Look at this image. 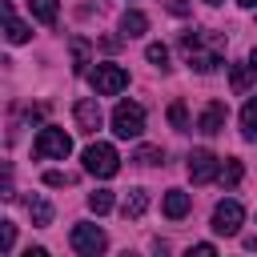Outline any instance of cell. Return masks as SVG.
Instances as JSON below:
<instances>
[{
    "instance_id": "obj_1",
    "label": "cell",
    "mask_w": 257,
    "mask_h": 257,
    "mask_svg": "<svg viewBox=\"0 0 257 257\" xmlns=\"http://www.w3.org/2000/svg\"><path fill=\"white\" fill-rule=\"evenodd\" d=\"M181 52L197 72H213L221 64V56H225V36L205 32V28H197V32L189 28V32H181Z\"/></svg>"
},
{
    "instance_id": "obj_2",
    "label": "cell",
    "mask_w": 257,
    "mask_h": 257,
    "mask_svg": "<svg viewBox=\"0 0 257 257\" xmlns=\"http://www.w3.org/2000/svg\"><path fill=\"white\" fill-rule=\"evenodd\" d=\"M32 153H36V161H64V157L72 153V137H68L64 128H56V124H44V128L36 133Z\"/></svg>"
},
{
    "instance_id": "obj_3",
    "label": "cell",
    "mask_w": 257,
    "mask_h": 257,
    "mask_svg": "<svg viewBox=\"0 0 257 257\" xmlns=\"http://www.w3.org/2000/svg\"><path fill=\"white\" fill-rule=\"evenodd\" d=\"M84 173H92V177H100V181L116 177V173H120V157H116V149L104 145V141L88 145V149H84Z\"/></svg>"
},
{
    "instance_id": "obj_4",
    "label": "cell",
    "mask_w": 257,
    "mask_h": 257,
    "mask_svg": "<svg viewBox=\"0 0 257 257\" xmlns=\"http://www.w3.org/2000/svg\"><path fill=\"white\" fill-rule=\"evenodd\" d=\"M112 133H116L120 141L141 137V133H145V108L133 104V100H120V104L112 108Z\"/></svg>"
},
{
    "instance_id": "obj_5",
    "label": "cell",
    "mask_w": 257,
    "mask_h": 257,
    "mask_svg": "<svg viewBox=\"0 0 257 257\" xmlns=\"http://www.w3.org/2000/svg\"><path fill=\"white\" fill-rule=\"evenodd\" d=\"M72 249L80 253V257H96V253H104V245H108V237H104V229H96V225H88V221H80V225H72Z\"/></svg>"
},
{
    "instance_id": "obj_6",
    "label": "cell",
    "mask_w": 257,
    "mask_h": 257,
    "mask_svg": "<svg viewBox=\"0 0 257 257\" xmlns=\"http://www.w3.org/2000/svg\"><path fill=\"white\" fill-rule=\"evenodd\" d=\"M124 84H128V72H124L120 64H96V72H92L96 96H116Z\"/></svg>"
},
{
    "instance_id": "obj_7",
    "label": "cell",
    "mask_w": 257,
    "mask_h": 257,
    "mask_svg": "<svg viewBox=\"0 0 257 257\" xmlns=\"http://www.w3.org/2000/svg\"><path fill=\"white\" fill-rule=\"evenodd\" d=\"M189 177H193V185H209L213 177H221L217 153H209V149H193V153H189Z\"/></svg>"
},
{
    "instance_id": "obj_8",
    "label": "cell",
    "mask_w": 257,
    "mask_h": 257,
    "mask_svg": "<svg viewBox=\"0 0 257 257\" xmlns=\"http://www.w3.org/2000/svg\"><path fill=\"white\" fill-rule=\"evenodd\" d=\"M241 221H245L241 201H221V205L213 209V229H217L221 237H233V233L241 229Z\"/></svg>"
},
{
    "instance_id": "obj_9",
    "label": "cell",
    "mask_w": 257,
    "mask_h": 257,
    "mask_svg": "<svg viewBox=\"0 0 257 257\" xmlns=\"http://www.w3.org/2000/svg\"><path fill=\"white\" fill-rule=\"evenodd\" d=\"M72 116H76V128H80V133H96L100 120H104V112H100V104H96L92 96L76 100V104H72Z\"/></svg>"
},
{
    "instance_id": "obj_10",
    "label": "cell",
    "mask_w": 257,
    "mask_h": 257,
    "mask_svg": "<svg viewBox=\"0 0 257 257\" xmlns=\"http://www.w3.org/2000/svg\"><path fill=\"white\" fill-rule=\"evenodd\" d=\"M225 116H229L225 100H209V104L201 108V120H197V128H201L205 137H217V133L225 128Z\"/></svg>"
},
{
    "instance_id": "obj_11",
    "label": "cell",
    "mask_w": 257,
    "mask_h": 257,
    "mask_svg": "<svg viewBox=\"0 0 257 257\" xmlns=\"http://www.w3.org/2000/svg\"><path fill=\"white\" fill-rule=\"evenodd\" d=\"M68 52H72V72H76V76L88 72V64H92V44H88V36H72V40H68Z\"/></svg>"
},
{
    "instance_id": "obj_12",
    "label": "cell",
    "mask_w": 257,
    "mask_h": 257,
    "mask_svg": "<svg viewBox=\"0 0 257 257\" xmlns=\"http://www.w3.org/2000/svg\"><path fill=\"white\" fill-rule=\"evenodd\" d=\"M189 205H193V201H189V193H181V189H169L165 201H161V209H165L169 221H181V217L189 213Z\"/></svg>"
},
{
    "instance_id": "obj_13",
    "label": "cell",
    "mask_w": 257,
    "mask_h": 257,
    "mask_svg": "<svg viewBox=\"0 0 257 257\" xmlns=\"http://www.w3.org/2000/svg\"><path fill=\"white\" fill-rule=\"evenodd\" d=\"M4 36H8V44H24V40H28V24L16 20L12 4H4Z\"/></svg>"
},
{
    "instance_id": "obj_14",
    "label": "cell",
    "mask_w": 257,
    "mask_h": 257,
    "mask_svg": "<svg viewBox=\"0 0 257 257\" xmlns=\"http://www.w3.org/2000/svg\"><path fill=\"white\" fill-rule=\"evenodd\" d=\"M120 32H124V40L145 36V32H149V16H145V12H137V8H133V12H124V16H120Z\"/></svg>"
},
{
    "instance_id": "obj_15",
    "label": "cell",
    "mask_w": 257,
    "mask_h": 257,
    "mask_svg": "<svg viewBox=\"0 0 257 257\" xmlns=\"http://www.w3.org/2000/svg\"><path fill=\"white\" fill-rule=\"evenodd\" d=\"M145 209H149V193H145V189H128L124 201H120V213H124V217H141Z\"/></svg>"
},
{
    "instance_id": "obj_16",
    "label": "cell",
    "mask_w": 257,
    "mask_h": 257,
    "mask_svg": "<svg viewBox=\"0 0 257 257\" xmlns=\"http://www.w3.org/2000/svg\"><path fill=\"white\" fill-rule=\"evenodd\" d=\"M241 137L245 141H257V96H249L245 108H241Z\"/></svg>"
},
{
    "instance_id": "obj_17",
    "label": "cell",
    "mask_w": 257,
    "mask_h": 257,
    "mask_svg": "<svg viewBox=\"0 0 257 257\" xmlns=\"http://www.w3.org/2000/svg\"><path fill=\"white\" fill-rule=\"evenodd\" d=\"M28 217H32V225L44 229V225L52 221V205H48L44 197H28Z\"/></svg>"
},
{
    "instance_id": "obj_18",
    "label": "cell",
    "mask_w": 257,
    "mask_h": 257,
    "mask_svg": "<svg viewBox=\"0 0 257 257\" xmlns=\"http://www.w3.org/2000/svg\"><path fill=\"white\" fill-rule=\"evenodd\" d=\"M28 8H32V16H36L40 24H56V8H60V0H28Z\"/></svg>"
},
{
    "instance_id": "obj_19",
    "label": "cell",
    "mask_w": 257,
    "mask_h": 257,
    "mask_svg": "<svg viewBox=\"0 0 257 257\" xmlns=\"http://www.w3.org/2000/svg\"><path fill=\"white\" fill-rule=\"evenodd\" d=\"M169 124H173L177 133L189 128V108H185V100H173V104H169Z\"/></svg>"
},
{
    "instance_id": "obj_20",
    "label": "cell",
    "mask_w": 257,
    "mask_h": 257,
    "mask_svg": "<svg viewBox=\"0 0 257 257\" xmlns=\"http://www.w3.org/2000/svg\"><path fill=\"white\" fill-rule=\"evenodd\" d=\"M88 209H92L96 217H100V213H108V209H112V193H108V189H96V193H88Z\"/></svg>"
},
{
    "instance_id": "obj_21",
    "label": "cell",
    "mask_w": 257,
    "mask_h": 257,
    "mask_svg": "<svg viewBox=\"0 0 257 257\" xmlns=\"http://www.w3.org/2000/svg\"><path fill=\"white\" fill-rule=\"evenodd\" d=\"M249 72H253V68H245V64H233V68H229L233 92H249Z\"/></svg>"
},
{
    "instance_id": "obj_22",
    "label": "cell",
    "mask_w": 257,
    "mask_h": 257,
    "mask_svg": "<svg viewBox=\"0 0 257 257\" xmlns=\"http://www.w3.org/2000/svg\"><path fill=\"white\" fill-rule=\"evenodd\" d=\"M133 161H137V165H157V161H165V153H161L157 145H141V149L133 153Z\"/></svg>"
},
{
    "instance_id": "obj_23",
    "label": "cell",
    "mask_w": 257,
    "mask_h": 257,
    "mask_svg": "<svg viewBox=\"0 0 257 257\" xmlns=\"http://www.w3.org/2000/svg\"><path fill=\"white\" fill-rule=\"evenodd\" d=\"M145 56H149V64H157L161 72L169 68V48H165V44H149V48H145Z\"/></svg>"
},
{
    "instance_id": "obj_24",
    "label": "cell",
    "mask_w": 257,
    "mask_h": 257,
    "mask_svg": "<svg viewBox=\"0 0 257 257\" xmlns=\"http://www.w3.org/2000/svg\"><path fill=\"white\" fill-rule=\"evenodd\" d=\"M225 189H233L237 181H241V161H225V169H221V177H217Z\"/></svg>"
},
{
    "instance_id": "obj_25",
    "label": "cell",
    "mask_w": 257,
    "mask_h": 257,
    "mask_svg": "<svg viewBox=\"0 0 257 257\" xmlns=\"http://www.w3.org/2000/svg\"><path fill=\"white\" fill-rule=\"evenodd\" d=\"M72 181H76V177H72V173H60V169H48V173H44V185H52V189H64V185H72Z\"/></svg>"
},
{
    "instance_id": "obj_26",
    "label": "cell",
    "mask_w": 257,
    "mask_h": 257,
    "mask_svg": "<svg viewBox=\"0 0 257 257\" xmlns=\"http://www.w3.org/2000/svg\"><path fill=\"white\" fill-rule=\"evenodd\" d=\"M12 245H16V225L12 221H0V249L12 253Z\"/></svg>"
},
{
    "instance_id": "obj_27",
    "label": "cell",
    "mask_w": 257,
    "mask_h": 257,
    "mask_svg": "<svg viewBox=\"0 0 257 257\" xmlns=\"http://www.w3.org/2000/svg\"><path fill=\"white\" fill-rule=\"evenodd\" d=\"M189 253H197V257H213V253H217V249H213V245H209V241H201V245H193V249H189Z\"/></svg>"
},
{
    "instance_id": "obj_28",
    "label": "cell",
    "mask_w": 257,
    "mask_h": 257,
    "mask_svg": "<svg viewBox=\"0 0 257 257\" xmlns=\"http://www.w3.org/2000/svg\"><path fill=\"white\" fill-rule=\"evenodd\" d=\"M249 68H253V76H257V48L249 52Z\"/></svg>"
},
{
    "instance_id": "obj_29",
    "label": "cell",
    "mask_w": 257,
    "mask_h": 257,
    "mask_svg": "<svg viewBox=\"0 0 257 257\" xmlns=\"http://www.w3.org/2000/svg\"><path fill=\"white\" fill-rule=\"evenodd\" d=\"M237 4H245V8H257V0H237Z\"/></svg>"
},
{
    "instance_id": "obj_30",
    "label": "cell",
    "mask_w": 257,
    "mask_h": 257,
    "mask_svg": "<svg viewBox=\"0 0 257 257\" xmlns=\"http://www.w3.org/2000/svg\"><path fill=\"white\" fill-rule=\"evenodd\" d=\"M205 4H221V0H205Z\"/></svg>"
}]
</instances>
